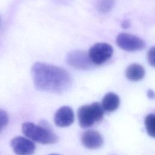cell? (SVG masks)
<instances>
[{
  "label": "cell",
  "mask_w": 155,
  "mask_h": 155,
  "mask_svg": "<svg viewBox=\"0 0 155 155\" xmlns=\"http://www.w3.org/2000/svg\"><path fill=\"white\" fill-rule=\"evenodd\" d=\"M34 85L39 90L61 93L71 85L69 73L64 68L41 62L35 63L31 68Z\"/></svg>",
  "instance_id": "6da1fadb"
},
{
  "label": "cell",
  "mask_w": 155,
  "mask_h": 155,
  "mask_svg": "<svg viewBox=\"0 0 155 155\" xmlns=\"http://www.w3.org/2000/svg\"><path fill=\"white\" fill-rule=\"evenodd\" d=\"M22 133L31 140L42 144L54 143L58 137L48 129L33 123L27 122L22 125Z\"/></svg>",
  "instance_id": "7a4b0ae2"
},
{
  "label": "cell",
  "mask_w": 155,
  "mask_h": 155,
  "mask_svg": "<svg viewBox=\"0 0 155 155\" xmlns=\"http://www.w3.org/2000/svg\"><path fill=\"white\" fill-rule=\"evenodd\" d=\"M104 116V109L99 102L81 107L78 111L79 125L82 128H88L96 122H99Z\"/></svg>",
  "instance_id": "3957f363"
},
{
  "label": "cell",
  "mask_w": 155,
  "mask_h": 155,
  "mask_svg": "<svg viewBox=\"0 0 155 155\" xmlns=\"http://www.w3.org/2000/svg\"><path fill=\"white\" fill-rule=\"evenodd\" d=\"M113 53V47L107 43H97L93 45L88 51L90 59L95 65L105 63L111 58Z\"/></svg>",
  "instance_id": "277c9868"
},
{
  "label": "cell",
  "mask_w": 155,
  "mask_h": 155,
  "mask_svg": "<svg viewBox=\"0 0 155 155\" xmlns=\"http://www.w3.org/2000/svg\"><path fill=\"white\" fill-rule=\"evenodd\" d=\"M116 44L124 50L134 51L142 50L145 46V42L140 38L128 33H122L116 38Z\"/></svg>",
  "instance_id": "5b68a950"
},
{
  "label": "cell",
  "mask_w": 155,
  "mask_h": 155,
  "mask_svg": "<svg viewBox=\"0 0 155 155\" xmlns=\"http://www.w3.org/2000/svg\"><path fill=\"white\" fill-rule=\"evenodd\" d=\"M67 63L78 69H88L93 64L88 53L84 51L76 50L70 52L67 56Z\"/></svg>",
  "instance_id": "8992f818"
},
{
  "label": "cell",
  "mask_w": 155,
  "mask_h": 155,
  "mask_svg": "<svg viewBox=\"0 0 155 155\" xmlns=\"http://www.w3.org/2000/svg\"><path fill=\"white\" fill-rule=\"evenodd\" d=\"M11 147L16 155H31L36 146L33 141L24 137H15L11 140Z\"/></svg>",
  "instance_id": "52a82bcc"
},
{
  "label": "cell",
  "mask_w": 155,
  "mask_h": 155,
  "mask_svg": "<svg viewBox=\"0 0 155 155\" xmlns=\"http://www.w3.org/2000/svg\"><path fill=\"white\" fill-rule=\"evenodd\" d=\"M74 120V112L71 108L64 106L60 108L55 113L54 121L59 127H66L71 125Z\"/></svg>",
  "instance_id": "ba28073f"
},
{
  "label": "cell",
  "mask_w": 155,
  "mask_h": 155,
  "mask_svg": "<svg viewBox=\"0 0 155 155\" xmlns=\"http://www.w3.org/2000/svg\"><path fill=\"white\" fill-rule=\"evenodd\" d=\"M81 142L83 145L89 149L100 148L104 142L101 134L95 130H87L81 136Z\"/></svg>",
  "instance_id": "9c48e42d"
},
{
  "label": "cell",
  "mask_w": 155,
  "mask_h": 155,
  "mask_svg": "<svg viewBox=\"0 0 155 155\" xmlns=\"http://www.w3.org/2000/svg\"><path fill=\"white\" fill-rule=\"evenodd\" d=\"M120 104L119 96L112 92L106 94L102 101V107L107 112H112L116 110Z\"/></svg>",
  "instance_id": "30bf717a"
},
{
  "label": "cell",
  "mask_w": 155,
  "mask_h": 155,
  "mask_svg": "<svg viewBox=\"0 0 155 155\" xmlns=\"http://www.w3.org/2000/svg\"><path fill=\"white\" fill-rule=\"evenodd\" d=\"M125 76L131 81H138L144 77L145 70L140 64H132L127 68Z\"/></svg>",
  "instance_id": "8fae6325"
},
{
  "label": "cell",
  "mask_w": 155,
  "mask_h": 155,
  "mask_svg": "<svg viewBox=\"0 0 155 155\" xmlns=\"http://www.w3.org/2000/svg\"><path fill=\"white\" fill-rule=\"evenodd\" d=\"M145 125L148 135L155 137V114L151 113L145 117Z\"/></svg>",
  "instance_id": "7c38bea8"
},
{
  "label": "cell",
  "mask_w": 155,
  "mask_h": 155,
  "mask_svg": "<svg viewBox=\"0 0 155 155\" xmlns=\"http://www.w3.org/2000/svg\"><path fill=\"white\" fill-rule=\"evenodd\" d=\"M113 4V0H101L99 2L98 8L102 12H107L112 8Z\"/></svg>",
  "instance_id": "4fadbf2b"
},
{
  "label": "cell",
  "mask_w": 155,
  "mask_h": 155,
  "mask_svg": "<svg viewBox=\"0 0 155 155\" xmlns=\"http://www.w3.org/2000/svg\"><path fill=\"white\" fill-rule=\"evenodd\" d=\"M8 122V116L7 113L2 110H0V133L7 125Z\"/></svg>",
  "instance_id": "5bb4252c"
},
{
  "label": "cell",
  "mask_w": 155,
  "mask_h": 155,
  "mask_svg": "<svg viewBox=\"0 0 155 155\" xmlns=\"http://www.w3.org/2000/svg\"><path fill=\"white\" fill-rule=\"evenodd\" d=\"M147 59L150 65L155 67V46L151 47L148 51Z\"/></svg>",
  "instance_id": "9a60e30c"
},
{
  "label": "cell",
  "mask_w": 155,
  "mask_h": 155,
  "mask_svg": "<svg viewBox=\"0 0 155 155\" xmlns=\"http://www.w3.org/2000/svg\"><path fill=\"white\" fill-rule=\"evenodd\" d=\"M147 96L151 99H153L155 98V93L154 91H153L151 89H149L147 91Z\"/></svg>",
  "instance_id": "2e32d148"
},
{
  "label": "cell",
  "mask_w": 155,
  "mask_h": 155,
  "mask_svg": "<svg viewBox=\"0 0 155 155\" xmlns=\"http://www.w3.org/2000/svg\"><path fill=\"white\" fill-rule=\"evenodd\" d=\"M130 25V22L127 20H124L122 23V26L124 28H128Z\"/></svg>",
  "instance_id": "e0dca14e"
},
{
  "label": "cell",
  "mask_w": 155,
  "mask_h": 155,
  "mask_svg": "<svg viewBox=\"0 0 155 155\" xmlns=\"http://www.w3.org/2000/svg\"><path fill=\"white\" fill-rule=\"evenodd\" d=\"M50 155H59V154H50Z\"/></svg>",
  "instance_id": "ac0fdd59"
}]
</instances>
